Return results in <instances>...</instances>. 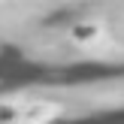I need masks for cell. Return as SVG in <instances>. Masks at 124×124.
Masks as SVG:
<instances>
[{"label": "cell", "mask_w": 124, "mask_h": 124, "mask_svg": "<svg viewBox=\"0 0 124 124\" xmlns=\"http://www.w3.org/2000/svg\"><path fill=\"white\" fill-rule=\"evenodd\" d=\"M70 42L73 46H97V42L106 36V24L100 21V18H82V21H76L70 27Z\"/></svg>", "instance_id": "cell-1"}, {"label": "cell", "mask_w": 124, "mask_h": 124, "mask_svg": "<svg viewBox=\"0 0 124 124\" xmlns=\"http://www.w3.org/2000/svg\"><path fill=\"white\" fill-rule=\"evenodd\" d=\"M58 115H61V106H58V103H48V100H39V103H24L18 124H52Z\"/></svg>", "instance_id": "cell-2"}, {"label": "cell", "mask_w": 124, "mask_h": 124, "mask_svg": "<svg viewBox=\"0 0 124 124\" xmlns=\"http://www.w3.org/2000/svg\"><path fill=\"white\" fill-rule=\"evenodd\" d=\"M21 103L15 100H0V124H18V118H21Z\"/></svg>", "instance_id": "cell-3"}]
</instances>
